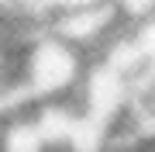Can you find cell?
Masks as SVG:
<instances>
[{
	"instance_id": "cell-2",
	"label": "cell",
	"mask_w": 155,
	"mask_h": 152,
	"mask_svg": "<svg viewBox=\"0 0 155 152\" xmlns=\"http://www.w3.org/2000/svg\"><path fill=\"white\" fill-rule=\"evenodd\" d=\"M117 31H121L117 0H69V4H59L52 28H48V35H55L59 42L76 49L86 62L104 56V49L114 42Z\"/></svg>"
},
{
	"instance_id": "cell-1",
	"label": "cell",
	"mask_w": 155,
	"mask_h": 152,
	"mask_svg": "<svg viewBox=\"0 0 155 152\" xmlns=\"http://www.w3.org/2000/svg\"><path fill=\"white\" fill-rule=\"evenodd\" d=\"M86 73V59L55 35H38L21 52V90L28 100L38 104H59L76 93L79 79Z\"/></svg>"
},
{
	"instance_id": "cell-3",
	"label": "cell",
	"mask_w": 155,
	"mask_h": 152,
	"mask_svg": "<svg viewBox=\"0 0 155 152\" xmlns=\"http://www.w3.org/2000/svg\"><path fill=\"white\" fill-rule=\"evenodd\" d=\"M0 152H48L38 124H35V111L0 121Z\"/></svg>"
}]
</instances>
